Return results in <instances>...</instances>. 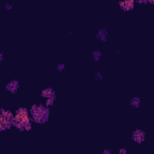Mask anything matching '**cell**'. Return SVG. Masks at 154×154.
I'll use <instances>...</instances> for the list:
<instances>
[{
    "instance_id": "cell-12",
    "label": "cell",
    "mask_w": 154,
    "mask_h": 154,
    "mask_svg": "<svg viewBox=\"0 0 154 154\" xmlns=\"http://www.w3.org/2000/svg\"><path fill=\"white\" fill-rule=\"evenodd\" d=\"M65 67H66L65 63H59V64L57 65V71H58V72H63V71L65 70Z\"/></svg>"
},
{
    "instance_id": "cell-8",
    "label": "cell",
    "mask_w": 154,
    "mask_h": 154,
    "mask_svg": "<svg viewBox=\"0 0 154 154\" xmlns=\"http://www.w3.org/2000/svg\"><path fill=\"white\" fill-rule=\"evenodd\" d=\"M96 38L99 41H101V42H106L108 40V31L106 29H103V28L99 29L96 31Z\"/></svg>"
},
{
    "instance_id": "cell-14",
    "label": "cell",
    "mask_w": 154,
    "mask_h": 154,
    "mask_svg": "<svg viewBox=\"0 0 154 154\" xmlns=\"http://www.w3.org/2000/svg\"><path fill=\"white\" fill-rule=\"evenodd\" d=\"M101 154H113V152H112L109 148H106V149H102Z\"/></svg>"
},
{
    "instance_id": "cell-15",
    "label": "cell",
    "mask_w": 154,
    "mask_h": 154,
    "mask_svg": "<svg viewBox=\"0 0 154 154\" xmlns=\"http://www.w3.org/2000/svg\"><path fill=\"white\" fill-rule=\"evenodd\" d=\"M118 154H128V149L126 148H120L118 150Z\"/></svg>"
},
{
    "instance_id": "cell-17",
    "label": "cell",
    "mask_w": 154,
    "mask_h": 154,
    "mask_svg": "<svg viewBox=\"0 0 154 154\" xmlns=\"http://www.w3.org/2000/svg\"><path fill=\"white\" fill-rule=\"evenodd\" d=\"M5 8H6V10H12L13 6H12L11 4H5Z\"/></svg>"
},
{
    "instance_id": "cell-13",
    "label": "cell",
    "mask_w": 154,
    "mask_h": 154,
    "mask_svg": "<svg viewBox=\"0 0 154 154\" xmlns=\"http://www.w3.org/2000/svg\"><path fill=\"white\" fill-rule=\"evenodd\" d=\"M95 79H96V81H102V79H103V75H102V72L97 71V72L95 73Z\"/></svg>"
},
{
    "instance_id": "cell-4",
    "label": "cell",
    "mask_w": 154,
    "mask_h": 154,
    "mask_svg": "<svg viewBox=\"0 0 154 154\" xmlns=\"http://www.w3.org/2000/svg\"><path fill=\"white\" fill-rule=\"evenodd\" d=\"M146 138H147V134H146V131L142 130V129H135V130L131 132V140H132L135 143L141 144V143H143V142L146 141Z\"/></svg>"
},
{
    "instance_id": "cell-19",
    "label": "cell",
    "mask_w": 154,
    "mask_h": 154,
    "mask_svg": "<svg viewBox=\"0 0 154 154\" xmlns=\"http://www.w3.org/2000/svg\"><path fill=\"white\" fill-rule=\"evenodd\" d=\"M148 4H150V5L154 6V0H148Z\"/></svg>"
},
{
    "instance_id": "cell-18",
    "label": "cell",
    "mask_w": 154,
    "mask_h": 154,
    "mask_svg": "<svg viewBox=\"0 0 154 154\" xmlns=\"http://www.w3.org/2000/svg\"><path fill=\"white\" fill-rule=\"evenodd\" d=\"M2 60H4V53L0 52V63H2Z\"/></svg>"
},
{
    "instance_id": "cell-3",
    "label": "cell",
    "mask_w": 154,
    "mask_h": 154,
    "mask_svg": "<svg viewBox=\"0 0 154 154\" xmlns=\"http://www.w3.org/2000/svg\"><path fill=\"white\" fill-rule=\"evenodd\" d=\"M14 113L10 109L1 108L0 109V131H6L13 126Z\"/></svg>"
},
{
    "instance_id": "cell-6",
    "label": "cell",
    "mask_w": 154,
    "mask_h": 154,
    "mask_svg": "<svg viewBox=\"0 0 154 154\" xmlns=\"http://www.w3.org/2000/svg\"><path fill=\"white\" fill-rule=\"evenodd\" d=\"M5 89L10 93V94H16L19 89V81L18 79H11L10 82L6 83Z\"/></svg>"
},
{
    "instance_id": "cell-10",
    "label": "cell",
    "mask_w": 154,
    "mask_h": 154,
    "mask_svg": "<svg viewBox=\"0 0 154 154\" xmlns=\"http://www.w3.org/2000/svg\"><path fill=\"white\" fill-rule=\"evenodd\" d=\"M101 57H102V53H101L99 49H94V51H93V53H91V58H93L94 61H100Z\"/></svg>"
},
{
    "instance_id": "cell-16",
    "label": "cell",
    "mask_w": 154,
    "mask_h": 154,
    "mask_svg": "<svg viewBox=\"0 0 154 154\" xmlns=\"http://www.w3.org/2000/svg\"><path fill=\"white\" fill-rule=\"evenodd\" d=\"M136 4H140V5H147V4H148V0H137Z\"/></svg>"
},
{
    "instance_id": "cell-5",
    "label": "cell",
    "mask_w": 154,
    "mask_h": 154,
    "mask_svg": "<svg viewBox=\"0 0 154 154\" xmlns=\"http://www.w3.org/2000/svg\"><path fill=\"white\" fill-rule=\"evenodd\" d=\"M118 5H119L120 10H123L124 12H130V11L135 10L136 1L135 0H123V1H119Z\"/></svg>"
},
{
    "instance_id": "cell-1",
    "label": "cell",
    "mask_w": 154,
    "mask_h": 154,
    "mask_svg": "<svg viewBox=\"0 0 154 154\" xmlns=\"http://www.w3.org/2000/svg\"><path fill=\"white\" fill-rule=\"evenodd\" d=\"M32 123L30 111L26 107H19L14 111L13 128L19 131H30L32 129Z\"/></svg>"
},
{
    "instance_id": "cell-2",
    "label": "cell",
    "mask_w": 154,
    "mask_h": 154,
    "mask_svg": "<svg viewBox=\"0 0 154 154\" xmlns=\"http://www.w3.org/2000/svg\"><path fill=\"white\" fill-rule=\"evenodd\" d=\"M30 116L34 123L36 124H46L51 116V109L45 103H34L29 108Z\"/></svg>"
},
{
    "instance_id": "cell-11",
    "label": "cell",
    "mask_w": 154,
    "mask_h": 154,
    "mask_svg": "<svg viewBox=\"0 0 154 154\" xmlns=\"http://www.w3.org/2000/svg\"><path fill=\"white\" fill-rule=\"evenodd\" d=\"M55 100H57V95L51 96V97H48L47 100H45V105H46L47 107H51V106H53V105L55 103Z\"/></svg>"
},
{
    "instance_id": "cell-9",
    "label": "cell",
    "mask_w": 154,
    "mask_h": 154,
    "mask_svg": "<svg viewBox=\"0 0 154 154\" xmlns=\"http://www.w3.org/2000/svg\"><path fill=\"white\" fill-rule=\"evenodd\" d=\"M130 106L132 107V108H138L140 106H141V103H142V100H141V97L140 96H132L131 99H130Z\"/></svg>"
},
{
    "instance_id": "cell-7",
    "label": "cell",
    "mask_w": 154,
    "mask_h": 154,
    "mask_svg": "<svg viewBox=\"0 0 154 154\" xmlns=\"http://www.w3.org/2000/svg\"><path fill=\"white\" fill-rule=\"evenodd\" d=\"M40 95H41V97H42V99L47 100L48 97L57 95V93H55V89H54V88H52V87H46V88H43V89L41 90Z\"/></svg>"
}]
</instances>
